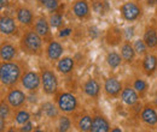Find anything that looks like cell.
I'll return each instance as SVG.
<instances>
[{"label": "cell", "mask_w": 157, "mask_h": 132, "mask_svg": "<svg viewBox=\"0 0 157 132\" xmlns=\"http://www.w3.org/2000/svg\"><path fill=\"white\" fill-rule=\"evenodd\" d=\"M20 49L27 55L40 57L44 52V40L35 30H27L20 40Z\"/></svg>", "instance_id": "6da1fadb"}, {"label": "cell", "mask_w": 157, "mask_h": 132, "mask_svg": "<svg viewBox=\"0 0 157 132\" xmlns=\"http://www.w3.org/2000/svg\"><path fill=\"white\" fill-rule=\"evenodd\" d=\"M22 67L16 61H1L0 65V83L2 87L12 88L21 82Z\"/></svg>", "instance_id": "7a4b0ae2"}, {"label": "cell", "mask_w": 157, "mask_h": 132, "mask_svg": "<svg viewBox=\"0 0 157 132\" xmlns=\"http://www.w3.org/2000/svg\"><path fill=\"white\" fill-rule=\"evenodd\" d=\"M41 88L47 96H53L58 93V78L53 70L44 66L41 67Z\"/></svg>", "instance_id": "3957f363"}, {"label": "cell", "mask_w": 157, "mask_h": 132, "mask_svg": "<svg viewBox=\"0 0 157 132\" xmlns=\"http://www.w3.org/2000/svg\"><path fill=\"white\" fill-rule=\"evenodd\" d=\"M56 96V105L58 106L59 111L63 113H74L78 107V98L75 95L67 91H59Z\"/></svg>", "instance_id": "277c9868"}, {"label": "cell", "mask_w": 157, "mask_h": 132, "mask_svg": "<svg viewBox=\"0 0 157 132\" xmlns=\"http://www.w3.org/2000/svg\"><path fill=\"white\" fill-rule=\"evenodd\" d=\"M5 100L12 107V109L16 111L24 106V103L27 102V95L23 90H21L16 87H12V88H9Z\"/></svg>", "instance_id": "5b68a950"}, {"label": "cell", "mask_w": 157, "mask_h": 132, "mask_svg": "<svg viewBox=\"0 0 157 132\" xmlns=\"http://www.w3.org/2000/svg\"><path fill=\"white\" fill-rule=\"evenodd\" d=\"M21 84L24 90L34 93L41 87V75L35 71H27L21 77Z\"/></svg>", "instance_id": "8992f818"}, {"label": "cell", "mask_w": 157, "mask_h": 132, "mask_svg": "<svg viewBox=\"0 0 157 132\" xmlns=\"http://www.w3.org/2000/svg\"><path fill=\"white\" fill-rule=\"evenodd\" d=\"M120 11H121V15H122L123 19L126 22H129V23L136 22L143 15L141 7L134 1H127V2L122 4L120 7Z\"/></svg>", "instance_id": "52a82bcc"}, {"label": "cell", "mask_w": 157, "mask_h": 132, "mask_svg": "<svg viewBox=\"0 0 157 132\" xmlns=\"http://www.w3.org/2000/svg\"><path fill=\"white\" fill-rule=\"evenodd\" d=\"M103 88H104L105 95L108 97H110V98H117L118 96L121 95V93H122V90H123L122 83L115 77L106 78L105 82H104V87Z\"/></svg>", "instance_id": "ba28073f"}, {"label": "cell", "mask_w": 157, "mask_h": 132, "mask_svg": "<svg viewBox=\"0 0 157 132\" xmlns=\"http://www.w3.org/2000/svg\"><path fill=\"white\" fill-rule=\"evenodd\" d=\"M51 24L50 22L46 19V17L40 16L36 18L34 23V30L42 37L45 42H50L52 40V34H51Z\"/></svg>", "instance_id": "9c48e42d"}, {"label": "cell", "mask_w": 157, "mask_h": 132, "mask_svg": "<svg viewBox=\"0 0 157 132\" xmlns=\"http://www.w3.org/2000/svg\"><path fill=\"white\" fill-rule=\"evenodd\" d=\"M45 53H46L47 60L55 62V61H58L59 59L63 57L64 47H63V45H62L60 42H58V41H56V40L52 38L50 42H47Z\"/></svg>", "instance_id": "30bf717a"}, {"label": "cell", "mask_w": 157, "mask_h": 132, "mask_svg": "<svg viewBox=\"0 0 157 132\" xmlns=\"http://www.w3.org/2000/svg\"><path fill=\"white\" fill-rule=\"evenodd\" d=\"M17 31H18V28H17L15 18H12L10 16H1V18H0V33H1V35L11 36V35H15Z\"/></svg>", "instance_id": "8fae6325"}, {"label": "cell", "mask_w": 157, "mask_h": 132, "mask_svg": "<svg viewBox=\"0 0 157 132\" xmlns=\"http://www.w3.org/2000/svg\"><path fill=\"white\" fill-rule=\"evenodd\" d=\"M140 119L144 124L149 126H156L157 125V111L155 109L154 106L146 105L141 108L140 113Z\"/></svg>", "instance_id": "7c38bea8"}, {"label": "cell", "mask_w": 157, "mask_h": 132, "mask_svg": "<svg viewBox=\"0 0 157 132\" xmlns=\"http://www.w3.org/2000/svg\"><path fill=\"white\" fill-rule=\"evenodd\" d=\"M121 101L127 106H134L139 102V93L133 87H124L120 95Z\"/></svg>", "instance_id": "4fadbf2b"}, {"label": "cell", "mask_w": 157, "mask_h": 132, "mask_svg": "<svg viewBox=\"0 0 157 132\" xmlns=\"http://www.w3.org/2000/svg\"><path fill=\"white\" fill-rule=\"evenodd\" d=\"M16 20L23 27H30L34 24V15L28 7H20L16 11Z\"/></svg>", "instance_id": "5bb4252c"}, {"label": "cell", "mask_w": 157, "mask_h": 132, "mask_svg": "<svg viewBox=\"0 0 157 132\" xmlns=\"http://www.w3.org/2000/svg\"><path fill=\"white\" fill-rule=\"evenodd\" d=\"M17 47L11 42H2L0 47V59L2 61H12L17 55Z\"/></svg>", "instance_id": "9a60e30c"}, {"label": "cell", "mask_w": 157, "mask_h": 132, "mask_svg": "<svg viewBox=\"0 0 157 132\" xmlns=\"http://www.w3.org/2000/svg\"><path fill=\"white\" fill-rule=\"evenodd\" d=\"M143 72L147 77H151L157 70V57L155 54H145L141 61Z\"/></svg>", "instance_id": "2e32d148"}, {"label": "cell", "mask_w": 157, "mask_h": 132, "mask_svg": "<svg viewBox=\"0 0 157 132\" xmlns=\"http://www.w3.org/2000/svg\"><path fill=\"white\" fill-rule=\"evenodd\" d=\"M73 12L75 17L80 20H83L90 16V5L86 0H78L73 5Z\"/></svg>", "instance_id": "e0dca14e"}, {"label": "cell", "mask_w": 157, "mask_h": 132, "mask_svg": "<svg viewBox=\"0 0 157 132\" xmlns=\"http://www.w3.org/2000/svg\"><path fill=\"white\" fill-rule=\"evenodd\" d=\"M120 51H121V55H122V59L123 61H126L127 64H131L136 59V55H137V52L133 47V45H131L129 41H123L121 47H120Z\"/></svg>", "instance_id": "ac0fdd59"}, {"label": "cell", "mask_w": 157, "mask_h": 132, "mask_svg": "<svg viewBox=\"0 0 157 132\" xmlns=\"http://www.w3.org/2000/svg\"><path fill=\"white\" fill-rule=\"evenodd\" d=\"M83 93L87 95L88 97L92 98H97L100 94V85L94 78H88L85 83H83Z\"/></svg>", "instance_id": "d6986e66"}, {"label": "cell", "mask_w": 157, "mask_h": 132, "mask_svg": "<svg viewBox=\"0 0 157 132\" xmlns=\"http://www.w3.org/2000/svg\"><path fill=\"white\" fill-rule=\"evenodd\" d=\"M75 67V60L70 57H63L57 61L56 69L62 75H69Z\"/></svg>", "instance_id": "ffe728a7"}, {"label": "cell", "mask_w": 157, "mask_h": 132, "mask_svg": "<svg viewBox=\"0 0 157 132\" xmlns=\"http://www.w3.org/2000/svg\"><path fill=\"white\" fill-rule=\"evenodd\" d=\"M111 130L109 120L103 115H94L92 123V132H108Z\"/></svg>", "instance_id": "44dd1931"}, {"label": "cell", "mask_w": 157, "mask_h": 132, "mask_svg": "<svg viewBox=\"0 0 157 132\" xmlns=\"http://www.w3.org/2000/svg\"><path fill=\"white\" fill-rule=\"evenodd\" d=\"M143 40L147 45L149 48H155L157 47V29L155 27H147L144 31Z\"/></svg>", "instance_id": "7402d4cb"}, {"label": "cell", "mask_w": 157, "mask_h": 132, "mask_svg": "<svg viewBox=\"0 0 157 132\" xmlns=\"http://www.w3.org/2000/svg\"><path fill=\"white\" fill-rule=\"evenodd\" d=\"M41 112L46 118H50V119H56L59 116L58 106L52 102H48V101H46L41 105Z\"/></svg>", "instance_id": "603a6c76"}, {"label": "cell", "mask_w": 157, "mask_h": 132, "mask_svg": "<svg viewBox=\"0 0 157 132\" xmlns=\"http://www.w3.org/2000/svg\"><path fill=\"white\" fill-rule=\"evenodd\" d=\"M92 123H93V118L88 114H83L78 118V129L80 131L88 132L92 130Z\"/></svg>", "instance_id": "cb8c5ba5"}, {"label": "cell", "mask_w": 157, "mask_h": 132, "mask_svg": "<svg viewBox=\"0 0 157 132\" xmlns=\"http://www.w3.org/2000/svg\"><path fill=\"white\" fill-rule=\"evenodd\" d=\"M122 61H123V59H122L121 53L111 51L106 54V62H108L110 69H117L118 66L122 64Z\"/></svg>", "instance_id": "d4e9b609"}, {"label": "cell", "mask_w": 157, "mask_h": 132, "mask_svg": "<svg viewBox=\"0 0 157 132\" xmlns=\"http://www.w3.org/2000/svg\"><path fill=\"white\" fill-rule=\"evenodd\" d=\"M133 88L137 90L140 96H144V95L147 93V89H149V83L143 79V78H136L133 80Z\"/></svg>", "instance_id": "484cf974"}, {"label": "cell", "mask_w": 157, "mask_h": 132, "mask_svg": "<svg viewBox=\"0 0 157 132\" xmlns=\"http://www.w3.org/2000/svg\"><path fill=\"white\" fill-rule=\"evenodd\" d=\"M71 127V120L67 115H59L57 120V131L65 132Z\"/></svg>", "instance_id": "4316f807"}, {"label": "cell", "mask_w": 157, "mask_h": 132, "mask_svg": "<svg viewBox=\"0 0 157 132\" xmlns=\"http://www.w3.org/2000/svg\"><path fill=\"white\" fill-rule=\"evenodd\" d=\"M30 120V113L25 109H16L15 113V121L17 125H23Z\"/></svg>", "instance_id": "83f0119b"}, {"label": "cell", "mask_w": 157, "mask_h": 132, "mask_svg": "<svg viewBox=\"0 0 157 132\" xmlns=\"http://www.w3.org/2000/svg\"><path fill=\"white\" fill-rule=\"evenodd\" d=\"M133 47H134V49H136V52H137L138 55H145V54H147V45L145 43V41L143 40V38H138L134 41V43H133Z\"/></svg>", "instance_id": "f1b7e54d"}, {"label": "cell", "mask_w": 157, "mask_h": 132, "mask_svg": "<svg viewBox=\"0 0 157 132\" xmlns=\"http://www.w3.org/2000/svg\"><path fill=\"white\" fill-rule=\"evenodd\" d=\"M48 22H50V24H51V27H52L53 29L60 28V27L63 25V16H62V13H59L58 11L53 12V13L50 16Z\"/></svg>", "instance_id": "f546056e"}, {"label": "cell", "mask_w": 157, "mask_h": 132, "mask_svg": "<svg viewBox=\"0 0 157 132\" xmlns=\"http://www.w3.org/2000/svg\"><path fill=\"white\" fill-rule=\"evenodd\" d=\"M11 106L7 103V102H5L4 100L1 101V103H0V119H7L9 116H10V114H11Z\"/></svg>", "instance_id": "4dcf8cb0"}, {"label": "cell", "mask_w": 157, "mask_h": 132, "mask_svg": "<svg viewBox=\"0 0 157 132\" xmlns=\"http://www.w3.org/2000/svg\"><path fill=\"white\" fill-rule=\"evenodd\" d=\"M42 6L47 10V11H51V12H56L58 10L59 2L58 0H42Z\"/></svg>", "instance_id": "1f68e13d"}, {"label": "cell", "mask_w": 157, "mask_h": 132, "mask_svg": "<svg viewBox=\"0 0 157 132\" xmlns=\"http://www.w3.org/2000/svg\"><path fill=\"white\" fill-rule=\"evenodd\" d=\"M104 5H105V2H103V1H96V2L93 4V10H94L97 13H99V15H104V13H105Z\"/></svg>", "instance_id": "d6a6232c"}, {"label": "cell", "mask_w": 157, "mask_h": 132, "mask_svg": "<svg viewBox=\"0 0 157 132\" xmlns=\"http://www.w3.org/2000/svg\"><path fill=\"white\" fill-rule=\"evenodd\" d=\"M123 35H124V38H126L127 41H129L131 38L133 37V35H134V28H133V27H128V28L123 31Z\"/></svg>", "instance_id": "836d02e7"}, {"label": "cell", "mask_w": 157, "mask_h": 132, "mask_svg": "<svg viewBox=\"0 0 157 132\" xmlns=\"http://www.w3.org/2000/svg\"><path fill=\"white\" fill-rule=\"evenodd\" d=\"M33 127H34V125H33V123L29 120L28 123H25V124H23V125H21L20 127V131H24V132H29V131H33Z\"/></svg>", "instance_id": "e575fe53"}, {"label": "cell", "mask_w": 157, "mask_h": 132, "mask_svg": "<svg viewBox=\"0 0 157 132\" xmlns=\"http://www.w3.org/2000/svg\"><path fill=\"white\" fill-rule=\"evenodd\" d=\"M71 31H73L71 28H63V29L59 30L58 36L59 37H67V36H69L71 34Z\"/></svg>", "instance_id": "d590c367"}, {"label": "cell", "mask_w": 157, "mask_h": 132, "mask_svg": "<svg viewBox=\"0 0 157 132\" xmlns=\"http://www.w3.org/2000/svg\"><path fill=\"white\" fill-rule=\"evenodd\" d=\"M90 31H91V33H90V34H91V36H92L93 38H96L97 36H98L99 33H98V29H97L96 27H92V28H90Z\"/></svg>", "instance_id": "8d00e7d4"}, {"label": "cell", "mask_w": 157, "mask_h": 132, "mask_svg": "<svg viewBox=\"0 0 157 132\" xmlns=\"http://www.w3.org/2000/svg\"><path fill=\"white\" fill-rule=\"evenodd\" d=\"M6 5H7V0H0V7H1V10H2Z\"/></svg>", "instance_id": "74e56055"}, {"label": "cell", "mask_w": 157, "mask_h": 132, "mask_svg": "<svg viewBox=\"0 0 157 132\" xmlns=\"http://www.w3.org/2000/svg\"><path fill=\"white\" fill-rule=\"evenodd\" d=\"M122 130L118 129V127H115V129H111V132H121Z\"/></svg>", "instance_id": "f35d334b"}, {"label": "cell", "mask_w": 157, "mask_h": 132, "mask_svg": "<svg viewBox=\"0 0 157 132\" xmlns=\"http://www.w3.org/2000/svg\"><path fill=\"white\" fill-rule=\"evenodd\" d=\"M155 103H156V106H157V97H156V100H155Z\"/></svg>", "instance_id": "ab89813d"}, {"label": "cell", "mask_w": 157, "mask_h": 132, "mask_svg": "<svg viewBox=\"0 0 157 132\" xmlns=\"http://www.w3.org/2000/svg\"><path fill=\"white\" fill-rule=\"evenodd\" d=\"M38 1H39V2H42V0H38Z\"/></svg>", "instance_id": "60d3db41"}, {"label": "cell", "mask_w": 157, "mask_h": 132, "mask_svg": "<svg viewBox=\"0 0 157 132\" xmlns=\"http://www.w3.org/2000/svg\"><path fill=\"white\" fill-rule=\"evenodd\" d=\"M156 15H157V9H156Z\"/></svg>", "instance_id": "b9f144b4"}, {"label": "cell", "mask_w": 157, "mask_h": 132, "mask_svg": "<svg viewBox=\"0 0 157 132\" xmlns=\"http://www.w3.org/2000/svg\"><path fill=\"white\" fill-rule=\"evenodd\" d=\"M156 130H157V129H156Z\"/></svg>", "instance_id": "7bdbcfd3"}]
</instances>
